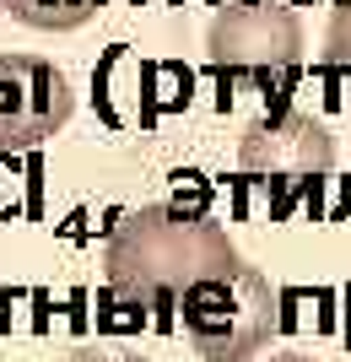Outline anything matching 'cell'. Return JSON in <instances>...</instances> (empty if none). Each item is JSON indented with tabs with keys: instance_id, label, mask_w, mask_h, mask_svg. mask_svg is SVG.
Instances as JSON below:
<instances>
[{
	"instance_id": "obj_3",
	"label": "cell",
	"mask_w": 351,
	"mask_h": 362,
	"mask_svg": "<svg viewBox=\"0 0 351 362\" xmlns=\"http://www.w3.org/2000/svg\"><path fill=\"white\" fill-rule=\"evenodd\" d=\"M330 163H335V136L308 108H287L281 119H260L244 136V173L270 184V211H265L270 222H281L292 211V200L308 184H319Z\"/></svg>"
},
{
	"instance_id": "obj_10",
	"label": "cell",
	"mask_w": 351,
	"mask_h": 362,
	"mask_svg": "<svg viewBox=\"0 0 351 362\" xmlns=\"http://www.w3.org/2000/svg\"><path fill=\"white\" fill-rule=\"evenodd\" d=\"M71 362H136V357H97V351H81V357H71Z\"/></svg>"
},
{
	"instance_id": "obj_7",
	"label": "cell",
	"mask_w": 351,
	"mask_h": 362,
	"mask_svg": "<svg viewBox=\"0 0 351 362\" xmlns=\"http://www.w3.org/2000/svg\"><path fill=\"white\" fill-rule=\"evenodd\" d=\"M32 173H38V163H32ZM32 173H22V168L11 163V151H0V222H11V216L32 211V200H22V189H28V184H38Z\"/></svg>"
},
{
	"instance_id": "obj_4",
	"label": "cell",
	"mask_w": 351,
	"mask_h": 362,
	"mask_svg": "<svg viewBox=\"0 0 351 362\" xmlns=\"http://www.w3.org/2000/svg\"><path fill=\"white\" fill-rule=\"evenodd\" d=\"M71 119V81L38 54L0 49V151H32Z\"/></svg>"
},
{
	"instance_id": "obj_13",
	"label": "cell",
	"mask_w": 351,
	"mask_h": 362,
	"mask_svg": "<svg viewBox=\"0 0 351 362\" xmlns=\"http://www.w3.org/2000/svg\"><path fill=\"white\" fill-rule=\"evenodd\" d=\"M287 6H314V0H287Z\"/></svg>"
},
{
	"instance_id": "obj_5",
	"label": "cell",
	"mask_w": 351,
	"mask_h": 362,
	"mask_svg": "<svg viewBox=\"0 0 351 362\" xmlns=\"http://www.w3.org/2000/svg\"><path fill=\"white\" fill-rule=\"evenodd\" d=\"M297 49H303V33H297V16L287 11V0L270 6V0H227L211 22V60L227 65V71H287L297 65Z\"/></svg>"
},
{
	"instance_id": "obj_9",
	"label": "cell",
	"mask_w": 351,
	"mask_h": 362,
	"mask_svg": "<svg viewBox=\"0 0 351 362\" xmlns=\"http://www.w3.org/2000/svg\"><path fill=\"white\" fill-rule=\"evenodd\" d=\"M324 60L330 65H351V0H335L330 38H324Z\"/></svg>"
},
{
	"instance_id": "obj_8",
	"label": "cell",
	"mask_w": 351,
	"mask_h": 362,
	"mask_svg": "<svg viewBox=\"0 0 351 362\" xmlns=\"http://www.w3.org/2000/svg\"><path fill=\"white\" fill-rule=\"evenodd\" d=\"M206 206H211V184H206V173H195V168H179V173H173V211H184V216H206Z\"/></svg>"
},
{
	"instance_id": "obj_12",
	"label": "cell",
	"mask_w": 351,
	"mask_h": 362,
	"mask_svg": "<svg viewBox=\"0 0 351 362\" xmlns=\"http://www.w3.org/2000/svg\"><path fill=\"white\" fill-rule=\"evenodd\" d=\"M281 362H314V357H281Z\"/></svg>"
},
{
	"instance_id": "obj_2",
	"label": "cell",
	"mask_w": 351,
	"mask_h": 362,
	"mask_svg": "<svg viewBox=\"0 0 351 362\" xmlns=\"http://www.w3.org/2000/svg\"><path fill=\"white\" fill-rule=\"evenodd\" d=\"M179 319L189 346L206 362H249L281 330V298L270 292L238 249L222 255L206 276H195L179 298Z\"/></svg>"
},
{
	"instance_id": "obj_1",
	"label": "cell",
	"mask_w": 351,
	"mask_h": 362,
	"mask_svg": "<svg viewBox=\"0 0 351 362\" xmlns=\"http://www.w3.org/2000/svg\"><path fill=\"white\" fill-rule=\"evenodd\" d=\"M232 255L227 233L206 216H184L173 206H141L108 243V287L136 298L152 314V330H173V308L184 287Z\"/></svg>"
},
{
	"instance_id": "obj_11",
	"label": "cell",
	"mask_w": 351,
	"mask_h": 362,
	"mask_svg": "<svg viewBox=\"0 0 351 362\" xmlns=\"http://www.w3.org/2000/svg\"><path fill=\"white\" fill-rule=\"evenodd\" d=\"M346 346H351V287H346Z\"/></svg>"
},
{
	"instance_id": "obj_6",
	"label": "cell",
	"mask_w": 351,
	"mask_h": 362,
	"mask_svg": "<svg viewBox=\"0 0 351 362\" xmlns=\"http://www.w3.org/2000/svg\"><path fill=\"white\" fill-rule=\"evenodd\" d=\"M103 0H0V11H11L16 22L28 28H44V33H71L81 28Z\"/></svg>"
}]
</instances>
